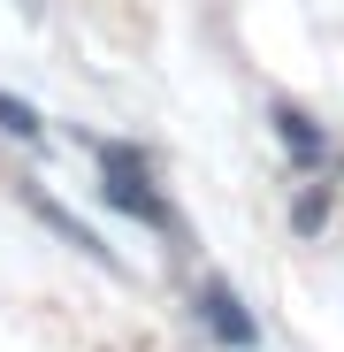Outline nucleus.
Wrapping results in <instances>:
<instances>
[{"label": "nucleus", "mask_w": 344, "mask_h": 352, "mask_svg": "<svg viewBox=\"0 0 344 352\" xmlns=\"http://www.w3.org/2000/svg\"><path fill=\"white\" fill-rule=\"evenodd\" d=\"M100 199L107 207H123V214H138V222H168V199L153 192V176H146V153L138 146H100Z\"/></svg>", "instance_id": "obj_1"}, {"label": "nucleus", "mask_w": 344, "mask_h": 352, "mask_svg": "<svg viewBox=\"0 0 344 352\" xmlns=\"http://www.w3.org/2000/svg\"><path fill=\"white\" fill-rule=\"evenodd\" d=\"M199 322H207L222 344H238V352H253V344H260V322L245 314V299H238L229 283H207V291H199Z\"/></svg>", "instance_id": "obj_2"}, {"label": "nucleus", "mask_w": 344, "mask_h": 352, "mask_svg": "<svg viewBox=\"0 0 344 352\" xmlns=\"http://www.w3.org/2000/svg\"><path fill=\"white\" fill-rule=\"evenodd\" d=\"M275 131H283V146H291L299 161H321L329 153V138L314 131V115H299V107H275Z\"/></svg>", "instance_id": "obj_3"}, {"label": "nucleus", "mask_w": 344, "mask_h": 352, "mask_svg": "<svg viewBox=\"0 0 344 352\" xmlns=\"http://www.w3.org/2000/svg\"><path fill=\"white\" fill-rule=\"evenodd\" d=\"M0 131H8V138H38L46 123H38V107H31V100H16V92H0Z\"/></svg>", "instance_id": "obj_4"}]
</instances>
